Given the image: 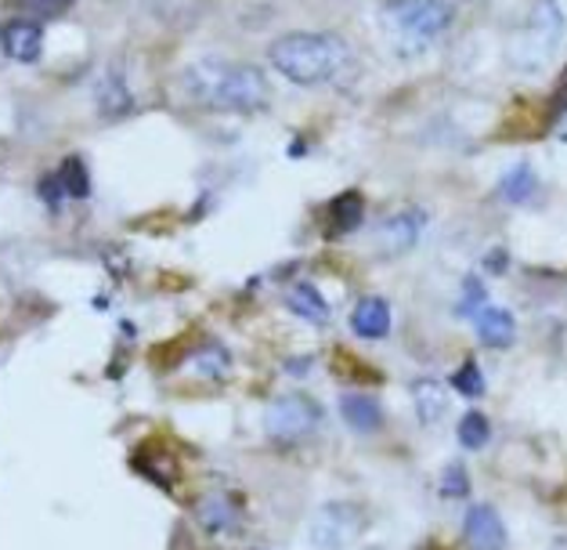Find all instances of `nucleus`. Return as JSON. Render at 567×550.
<instances>
[{"label": "nucleus", "instance_id": "f8f14e48", "mask_svg": "<svg viewBox=\"0 0 567 550\" xmlns=\"http://www.w3.org/2000/svg\"><path fill=\"white\" fill-rule=\"evenodd\" d=\"M286 305H289V312H297L300 319H308V323H315V326L329 323V305H326V297L318 294L311 283H297V286H289Z\"/></svg>", "mask_w": 567, "mask_h": 550}, {"label": "nucleus", "instance_id": "a211bd4d", "mask_svg": "<svg viewBox=\"0 0 567 550\" xmlns=\"http://www.w3.org/2000/svg\"><path fill=\"white\" fill-rule=\"evenodd\" d=\"M532 189H535V174H532V167H517V171H509V174H506L503 196H506V200H514V203H524V200L532 196Z\"/></svg>", "mask_w": 567, "mask_h": 550}, {"label": "nucleus", "instance_id": "dca6fc26", "mask_svg": "<svg viewBox=\"0 0 567 550\" xmlns=\"http://www.w3.org/2000/svg\"><path fill=\"white\" fill-rule=\"evenodd\" d=\"M488 438H492L488 417L477 412V409H470L466 417L460 420V446L463 449H484V446H488Z\"/></svg>", "mask_w": 567, "mask_h": 550}, {"label": "nucleus", "instance_id": "423d86ee", "mask_svg": "<svg viewBox=\"0 0 567 550\" xmlns=\"http://www.w3.org/2000/svg\"><path fill=\"white\" fill-rule=\"evenodd\" d=\"M0 48L16 62H37L44 51V30L37 19H11L0 26Z\"/></svg>", "mask_w": 567, "mask_h": 550}, {"label": "nucleus", "instance_id": "9d476101", "mask_svg": "<svg viewBox=\"0 0 567 550\" xmlns=\"http://www.w3.org/2000/svg\"><path fill=\"white\" fill-rule=\"evenodd\" d=\"M474 323H477V337L488 344V348H509L514 337H517V323H514V315H509L506 308H488V305H484L474 315Z\"/></svg>", "mask_w": 567, "mask_h": 550}, {"label": "nucleus", "instance_id": "f3484780", "mask_svg": "<svg viewBox=\"0 0 567 550\" xmlns=\"http://www.w3.org/2000/svg\"><path fill=\"white\" fill-rule=\"evenodd\" d=\"M452 388L466 395V398H481L484 395V377H481V366L470 359L463 363L460 369H455V377H452Z\"/></svg>", "mask_w": 567, "mask_h": 550}, {"label": "nucleus", "instance_id": "f257e3e1", "mask_svg": "<svg viewBox=\"0 0 567 550\" xmlns=\"http://www.w3.org/2000/svg\"><path fill=\"white\" fill-rule=\"evenodd\" d=\"M185 91L192 102L220 113H257L268 105V80L257 65L199 59L185 69Z\"/></svg>", "mask_w": 567, "mask_h": 550}, {"label": "nucleus", "instance_id": "f03ea898", "mask_svg": "<svg viewBox=\"0 0 567 550\" xmlns=\"http://www.w3.org/2000/svg\"><path fill=\"white\" fill-rule=\"evenodd\" d=\"M271 65L300 88L329 84L351 62L348 44L337 33H286L268 48Z\"/></svg>", "mask_w": 567, "mask_h": 550}, {"label": "nucleus", "instance_id": "7ed1b4c3", "mask_svg": "<svg viewBox=\"0 0 567 550\" xmlns=\"http://www.w3.org/2000/svg\"><path fill=\"white\" fill-rule=\"evenodd\" d=\"M322 406L315 403L311 395H279L265 412V431L271 442L279 446H297V442H308L311 435H318L322 428Z\"/></svg>", "mask_w": 567, "mask_h": 550}, {"label": "nucleus", "instance_id": "39448f33", "mask_svg": "<svg viewBox=\"0 0 567 550\" xmlns=\"http://www.w3.org/2000/svg\"><path fill=\"white\" fill-rule=\"evenodd\" d=\"M362 507L354 503H329L311 521V543L318 550H348L362 536Z\"/></svg>", "mask_w": 567, "mask_h": 550}, {"label": "nucleus", "instance_id": "2eb2a0df", "mask_svg": "<svg viewBox=\"0 0 567 550\" xmlns=\"http://www.w3.org/2000/svg\"><path fill=\"white\" fill-rule=\"evenodd\" d=\"M358 222H362V196H354V192H348V196H340L333 206H329V236H348V232L358 228Z\"/></svg>", "mask_w": 567, "mask_h": 550}, {"label": "nucleus", "instance_id": "aec40b11", "mask_svg": "<svg viewBox=\"0 0 567 550\" xmlns=\"http://www.w3.org/2000/svg\"><path fill=\"white\" fill-rule=\"evenodd\" d=\"M441 492H445V497H466L470 492V478H466V471L460 464H452L445 475H441Z\"/></svg>", "mask_w": 567, "mask_h": 550}, {"label": "nucleus", "instance_id": "412c9836", "mask_svg": "<svg viewBox=\"0 0 567 550\" xmlns=\"http://www.w3.org/2000/svg\"><path fill=\"white\" fill-rule=\"evenodd\" d=\"M8 4H16L22 11H33V16H59V11H65L73 0H8Z\"/></svg>", "mask_w": 567, "mask_h": 550}, {"label": "nucleus", "instance_id": "1a4fd4ad", "mask_svg": "<svg viewBox=\"0 0 567 550\" xmlns=\"http://www.w3.org/2000/svg\"><path fill=\"white\" fill-rule=\"evenodd\" d=\"M416 240H420V214H394L391 222H383L377 232V243L386 257L405 254Z\"/></svg>", "mask_w": 567, "mask_h": 550}, {"label": "nucleus", "instance_id": "6ab92c4d", "mask_svg": "<svg viewBox=\"0 0 567 550\" xmlns=\"http://www.w3.org/2000/svg\"><path fill=\"white\" fill-rule=\"evenodd\" d=\"M59 182L65 189V196H87V177H84V163L80 160H69L62 174H59Z\"/></svg>", "mask_w": 567, "mask_h": 550}, {"label": "nucleus", "instance_id": "0eeeda50", "mask_svg": "<svg viewBox=\"0 0 567 550\" xmlns=\"http://www.w3.org/2000/svg\"><path fill=\"white\" fill-rule=\"evenodd\" d=\"M463 532H466L470 550H503L506 547V526H503L499 511L488 507V503L470 507Z\"/></svg>", "mask_w": 567, "mask_h": 550}, {"label": "nucleus", "instance_id": "ddd939ff", "mask_svg": "<svg viewBox=\"0 0 567 550\" xmlns=\"http://www.w3.org/2000/svg\"><path fill=\"white\" fill-rule=\"evenodd\" d=\"M199 526L206 532H231L239 529V511H235V503L228 497H206L199 503Z\"/></svg>", "mask_w": 567, "mask_h": 550}, {"label": "nucleus", "instance_id": "6e6552de", "mask_svg": "<svg viewBox=\"0 0 567 550\" xmlns=\"http://www.w3.org/2000/svg\"><path fill=\"white\" fill-rule=\"evenodd\" d=\"M351 329L362 340H383L391 334V305L383 297H365L358 301L351 312Z\"/></svg>", "mask_w": 567, "mask_h": 550}, {"label": "nucleus", "instance_id": "20e7f679", "mask_svg": "<svg viewBox=\"0 0 567 550\" xmlns=\"http://www.w3.org/2000/svg\"><path fill=\"white\" fill-rule=\"evenodd\" d=\"M386 19L394 33L412 44H431L452 22V8L445 0H386Z\"/></svg>", "mask_w": 567, "mask_h": 550}, {"label": "nucleus", "instance_id": "4468645a", "mask_svg": "<svg viewBox=\"0 0 567 550\" xmlns=\"http://www.w3.org/2000/svg\"><path fill=\"white\" fill-rule=\"evenodd\" d=\"M412 398H416V409H420L423 424H437L441 417H445L449 398H445V388H441L437 380H431V377L416 380L412 384Z\"/></svg>", "mask_w": 567, "mask_h": 550}, {"label": "nucleus", "instance_id": "9b49d317", "mask_svg": "<svg viewBox=\"0 0 567 550\" xmlns=\"http://www.w3.org/2000/svg\"><path fill=\"white\" fill-rule=\"evenodd\" d=\"M340 412H343V420H348V428L358 431V435H372V431H380V424H383V409L380 403L372 395H343L340 398Z\"/></svg>", "mask_w": 567, "mask_h": 550}]
</instances>
